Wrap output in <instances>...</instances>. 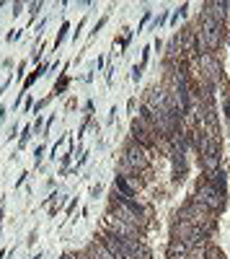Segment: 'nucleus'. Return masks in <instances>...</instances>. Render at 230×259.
I'll return each mask as SVG.
<instances>
[{
    "label": "nucleus",
    "mask_w": 230,
    "mask_h": 259,
    "mask_svg": "<svg viewBox=\"0 0 230 259\" xmlns=\"http://www.w3.org/2000/svg\"><path fill=\"white\" fill-rule=\"evenodd\" d=\"M140 75H142V65H135L132 68V80H140Z\"/></svg>",
    "instance_id": "obj_11"
},
{
    "label": "nucleus",
    "mask_w": 230,
    "mask_h": 259,
    "mask_svg": "<svg viewBox=\"0 0 230 259\" xmlns=\"http://www.w3.org/2000/svg\"><path fill=\"white\" fill-rule=\"evenodd\" d=\"M62 259H78V256H70V254H65V256H62Z\"/></svg>",
    "instance_id": "obj_14"
},
{
    "label": "nucleus",
    "mask_w": 230,
    "mask_h": 259,
    "mask_svg": "<svg viewBox=\"0 0 230 259\" xmlns=\"http://www.w3.org/2000/svg\"><path fill=\"white\" fill-rule=\"evenodd\" d=\"M65 85H68V78H62V80H60V83H57V94H60V91H62V89H65Z\"/></svg>",
    "instance_id": "obj_12"
},
{
    "label": "nucleus",
    "mask_w": 230,
    "mask_h": 259,
    "mask_svg": "<svg viewBox=\"0 0 230 259\" xmlns=\"http://www.w3.org/2000/svg\"><path fill=\"white\" fill-rule=\"evenodd\" d=\"M44 68H47V65H39V68H36V73H31V75L26 78V89H29V85H31V83H34V80H36L41 73H44Z\"/></svg>",
    "instance_id": "obj_10"
},
{
    "label": "nucleus",
    "mask_w": 230,
    "mask_h": 259,
    "mask_svg": "<svg viewBox=\"0 0 230 259\" xmlns=\"http://www.w3.org/2000/svg\"><path fill=\"white\" fill-rule=\"evenodd\" d=\"M202 39L207 50H217L220 47V39H222V24H217V21L212 18V13H204L202 16Z\"/></svg>",
    "instance_id": "obj_1"
},
{
    "label": "nucleus",
    "mask_w": 230,
    "mask_h": 259,
    "mask_svg": "<svg viewBox=\"0 0 230 259\" xmlns=\"http://www.w3.org/2000/svg\"><path fill=\"white\" fill-rule=\"evenodd\" d=\"M197 205L207 207V210H220L222 207V192L215 189L210 182H204L197 187Z\"/></svg>",
    "instance_id": "obj_2"
},
{
    "label": "nucleus",
    "mask_w": 230,
    "mask_h": 259,
    "mask_svg": "<svg viewBox=\"0 0 230 259\" xmlns=\"http://www.w3.org/2000/svg\"><path fill=\"white\" fill-rule=\"evenodd\" d=\"M124 163H127V166H135V168H145V166H148V156H145L142 145L132 143V145L127 148V153H124Z\"/></svg>",
    "instance_id": "obj_4"
},
{
    "label": "nucleus",
    "mask_w": 230,
    "mask_h": 259,
    "mask_svg": "<svg viewBox=\"0 0 230 259\" xmlns=\"http://www.w3.org/2000/svg\"><path fill=\"white\" fill-rule=\"evenodd\" d=\"M189 244H184L181 239H174L171 244H168V251H165V254H168V259H186V256H189Z\"/></svg>",
    "instance_id": "obj_6"
},
{
    "label": "nucleus",
    "mask_w": 230,
    "mask_h": 259,
    "mask_svg": "<svg viewBox=\"0 0 230 259\" xmlns=\"http://www.w3.org/2000/svg\"><path fill=\"white\" fill-rule=\"evenodd\" d=\"M117 189H119V194H124V197H135V189H132V184L124 179V177H117Z\"/></svg>",
    "instance_id": "obj_8"
},
{
    "label": "nucleus",
    "mask_w": 230,
    "mask_h": 259,
    "mask_svg": "<svg viewBox=\"0 0 230 259\" xmlns=\"http://www.w3.org/2000/svg\"><path fill=\"white\" fill-rule=\"evenodd\" d=\"M101 244L111 251L114 259H135V256H132V249H130V241H127V239H122V236H117V233H111V231H109V233H103Z\"/></svg>",
    "instance_id": "obj_3"
},
{
    "label": "nucleus",
    "mask_w": 230,
    "mask_h": 259,
    "mask_svg": "<svg viewBox=\"0 0 230 259\" xmlns=\"http://www.w3.org/2000/svg\"><path fill=\"white\" fill-rule=\"evenodd\" d=\"M91 251H93V256H96V259H114V256H111V251H109L106 246H103V244H93V246H91Z\"/></svg>",
    "instance_id": "obj_9"
},
{
    "label": "nucleus",
    "mask_w": 230,
    "mask_h": 259,
    "mask_svg": "<svg viewBox=\"0 0 230 259\" xmlns=\"http://www.w3.org/2000/svg\"><path fill=\"white\" fill-rule=\"evenodd\" d=\"M39 8H41V3H34V6H31V16H36V13H39Z\"/></svg>",
    "instance_id": "obj_13"
},
{
    "label": "nucleus",
    "mask_w": 230,
    "mask_h": 259,
    "mask_svg": "<svg viewBox=\"0 0 230 259\" xmlns=\"http://www.w3.org/2000/svg\"><path fill=\"white\" fill-rule=\"evenodd\" d=\"M210 184L215 187V189H220V192H225V171L222 168H215V171H210Z\"/></svg>",
    "instance_id": "obj_7"
},
{
    "label": "nucleus",
    "mask_w": 230,
    "mask_h": 259,
    "mask_svg": "<svg viewBox=\"0 0 230 259\" xmlns=\"http://www.w3.org/2000/svg\"><path fill=\"white\" fill-rule=\"evenodd\" d=\"M202 163H204L207 174H210V171H215V168H220V150H217L215 143H210V145L202 150Z\"/></svg>",
    "instance_id": "obj_5"
}]
</instances>
